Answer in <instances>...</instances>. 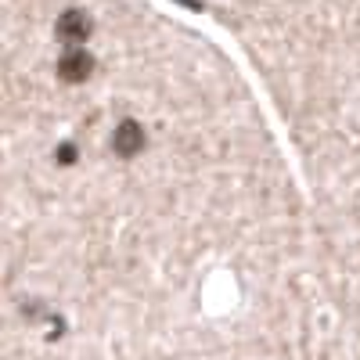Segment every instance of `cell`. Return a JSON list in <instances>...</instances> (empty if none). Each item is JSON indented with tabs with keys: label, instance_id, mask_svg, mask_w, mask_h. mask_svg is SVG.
Returning <instances> with one entry per match:
<instances>
[]
</instances>
